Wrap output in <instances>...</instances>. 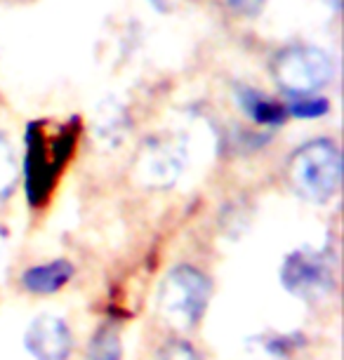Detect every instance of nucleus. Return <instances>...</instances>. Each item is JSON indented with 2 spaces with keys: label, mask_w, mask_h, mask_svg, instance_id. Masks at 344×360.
<instances>
[{
  "label": "nucleus",
  "mask_w": 344,
  "mask_h": 360,
  "mask_svg": "<svg viewBox=\"0 0 344 360\" xmlns=\"http://www.w3.org/2000/svg\"><path fill=\"white\" fill-rule=\"evenodd\" d=\"M288 179L300 198L326 205L342 184V153L335 141L312 139L290 155Z\"/></svg>",
  "instance_id": "1"
},
{
  "label": "nucleus",
  "mask_w": 344,
  "mask_h": 360,
  "mask_svg": "<svg viewBox=\"0 0 344 360\" xmlns=\"http://www.w3.org/2000/svg\"><path fill=\"white\" fill-rule=\"evenodd\" d=\"M212 297V283L203 271L179 264L170 269L158 288V311L174 328L189 330L200 323Z\"/></svg>",
  "instance_id": "2"
},
{
  "label": "nucleus",
  "mask_w": 344,
  "mask_h": 360,
  "mask_svg": "<svg viewBox=\"0 0 344 360\" xmlns=\"http://www.w3.org/2000/svg\"><path fill=\"white\" fill-rule=\"evenodd\" d=\"M279 278L283 290L300 302H321L335 292V257L328 250L298 248L286 255Z\"/></svg>",
  "instance_id": "3"
},
{
  "label": "nucleus",
  "mask_w": 344,
  "mask_h": 360,
  "mask_svg": "<svg viewBox=\"0 0 344 360\" xmlns=\"http://www.w3.org/2000/svg\"><path fill=\"white\" fill-rule=\"evenodd\" d=\"M335 76L333 57L314 45H293L276 54L274 78L288 97H312Z\"/></svg>",
  "instance_id": "4"
},
{
  "label": "nucleus",
  "mask_w": 344,
  "mask_h": 360,
  "mask_svg": "<svg viewBox=\"0 0 344 360\" xmlns=\"http://www.w3.org/2000/svg\"><path fill=\"white\" fill-rule=\"evenodd\" d=\"M26 158H24V191L31 207L45 205L47 195L57 181L59 167L52 160L50 146H47L45 132L38 123L26 127Z\"/></svg>",
  "instance_id": "5"
},
{
  "label": "nucleus",
  "mask_w": 344,
  "mask_h": 360,
  "mask_svg": "<svg viewBox=\"0 0 344 360\" xmlns=\"http://www.w3.org/2000/svg\"><path fill=\"white\" fill-rule=\"evenodd\" d=\"M134 174L149 188H170L186 167V151L174 139H151L141 148Z\"/></svg>",
  "instance_id": "6"
},
{
  "label": "nucleus",
  "mask_w": 344,
  "mask_h": 360,
  "mask_svg": "<svg viewBox=\"0 0 344 360\" xmlns=\"http://www.w3.org/2000/svg\"><path fill=\"white\" fill-rule=\"evenodd\" d=\"M24 349L33 360H69L73 351L71 328L59 316H36L24 332Z\"/></svg>",
  "instance_id": "7"
},
{
  "label": "nucleus",
  "mask_w": 344,
  "mask_h": 360,
  "mask_svg": "<svg viewBox=\"0 0 344 360\" xmlns=\"http://www.w3.org/2000/svg\"><path fill=\"white\" fill-rule=\"evenodd\" d=\"M76 269L69 259H52L45 264H36V266L26 269L22 274V288L31 295L45 297V295H55L71 281Z\"/></svg>",
  "instance_id": "8"
},
{
  "label": "nucleus",
  "mask_w": 344,
  "mask_h": 360,
  "mask_svg": "<svg viewBox=\"0 0 344 360\" xmlns=\"http://www.w3.org/2000/svg\"><path fill=\"white\" fill-rule=\"evenodd\" d=\"M236 101H238L241 111L262 127H281L286 123L288 113H286V106L279 104V101L269 99L267 94H262L260 90L255 87H246V85H238L236 87Z\"/></svg>",
  "instance_id": "9"
},
{
  "label": "nucleus",
  "mask_w": 344,
  "mask_h": 360,
  "mask_svg": "<svg viewBox=\"0 0 344 360\" xmlns=\"http://www.w3.org/2000/svg\"><path fill=\"white\" fill-rule=\"evenodd\" d=\"M293 349H295V337L257 335L246 342L241 360H290Z\"/></svg>",
  "instance_id": "10"
},
{
  "label": "nucleus",
  "mask_w": 344,
  "mask_h": 360,
  "mask_svg": "<svg viewBox=\"0 0 344 360\" xmlns=\"http://www.w3.org/2000/svg\"><path fill=\"white\" fill-rule=\"evenodd\" d=\"M87 360H123V344H120L118 330L111 323L97 328L87 344Z\"/></svg>",
  "instance_id": "11"
},
{
  "label": "nucleus",
  "mask_w": 344,
  "mask_h": 360,
  "mask_svg": "<svg viewBox=\"0 0 344 360\" xmlns=\"http://www.w3.org/2000/svg\"><path fill=\"white\" fill-rule=\"evenodd\" d=\"M19 176V162H17V151L12 146V141L0 134V202H5L12 195L17 186Z\"/></svg>",
  "instance_id": "12"
},
{
  "label": "nucleus",
  "mask_w": 344,
  "mask_h": 360,
  "mask_svg": "<svg viewBox=\"0 0 344 360\" xmlns=\"http://www.w3.org/2000/svg\"><path fill=\"white\" fill-rule=\"evenodd\" d=\"M330 108V101L319 97V94H312V97H288L286 104V113L295 115V118H321L326 115Z\"/></svg>",
  "instance_id": "13"
},
{
  "label": "nucleus",
  "mask_w": 344,
  "mask_h": 360,
  "mask_svg": "<svg viewBox=\"0 0 344 360\" xmlns=\"http://www.w3.org/2000/svg\"><path fill=\"white\" fill-rule=\"evenodd\" d=\"M158 360H203L198 349L193 344H189L186 339H170L163 349H160Z\"/></svg>",
  "instance_id": "14"
},
{
  "label": "nucleus",
  "mask_w": 344,
  "mask_h": 360,
  "mask_svg": "<svg viewBox=\"0 0 344 360\" xmlns=\"http://www.w3.org/2000/svg\"><path fill=\"white\" fill-rule=\"evenodd\" d=\"M229 3V8L236 10V12H241V15H257V12L265 8V3L267 0H227Z\"/></svg>",
  "instance_id": "15"
},
{
  "label": "nucleus",
  "mask_w": 344,
  "mask_h": 360,
  "mask_svg": "<svg viewBox=\"0 0 344 360\" xmlns=\"http://www.w3.org/2000/svg\"><path fill=\"white\" fill-rule=\"evenodd\" d=\"M5 252H8V231L0 226V262H3Z\"/></svg>",
  "instance_id": "16"
},
{
  "label": "nucleus",
  "mask_w": 344,
  "mask_h": 360,
  "mask_svg": "<svg viewBox=\"0 0 344 360\" xmlns=\"http://www.w3.org/2000/svg\"><path fill=\"white\" fill-rule=\"evenodd\" d=\"M326 3H328L335 12H340V8H342V0H326Z\"/></svg>",
  "instance_id": "17"
}]
</instances>
